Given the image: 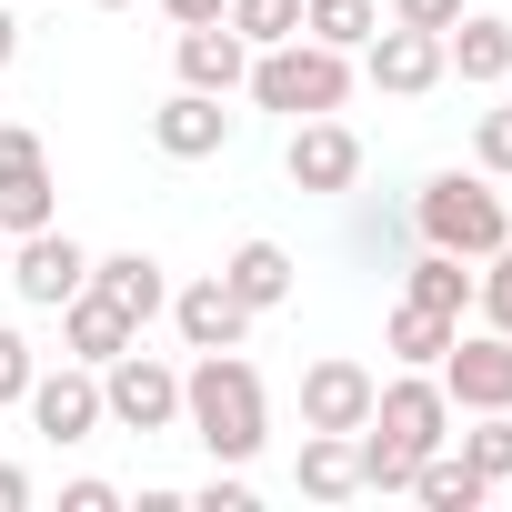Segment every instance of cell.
Listing matches in <instances>:
<instances>
[{
  "instance_id": "cell-1",
  "label": "cell",
  "mask_w": 512,
  "mask_h": 512,
  "mask_svg": "<svg viewBox=\"0 0 512 512\" xmlns=\"http://www.w3.org/2000/svg\"><path fill=\"white\" fill-rule=\"evenodd\" d=\"M181 432L211 452V462H251L272 442V392H262V372H251L241 352H201L191 372H181Z\"/></svg>"
},
{
  "instance_id": "cell-2",
  "label": "cell",
  "mask_w": 512,
  "mask_h": 512,
  "mask_svg": "<svg viewBox=\"0 0 512 512\" xmlns=\"http://www.w3.org/2000/svg\"><path fill=\"white\" fill-rule=\"evenodd\" d=\"M241 91L262 101V111H292V121L342 111V101H352V51L292 31V41H272V51H251V81H241Z\"/></svg>"
},
{
  "instance_id": "cell-3",
  "label": "cell",
  "mask_w": 512,
  "mask_h": 512,
  "mask_svg": "<svg viewBox=\"0 0 512 512\" xmlns=\"http://www.w3.org/2000/svg\"><path fill=\"white\" fill-rule=\"evenodd\" d=\"M412 231H422L432 251H462V262H482L492 241H512V211H502L492 171H432V181L412 191Z\"/></svg>"
},
{
  "instance_id": "cell-4",
  "label": "cell",
  "mask_w": 512,
  "mask_h": 512,
  "mask_svg": "<svg viewBox=\"0 0 512 512\" xmlns=\"http://www.w3.org/2000/svg\"><path fill=\"white\" fill-rule=\"evenodd\" d=\"M101 422H121V432H181V372L131 342L121 362H101Z\"/></svg>"
},
{
  "instance_id": "cell-5",
  "label": "cell",
  "mask_w": 512,
  "mask_h": 512,
  "mask_svg": "<svg viewBox=\"0 0 512 512\" xmlns=\"http://www.w3.org/2000/svg\"><path fill=\"white\" fill-rule=\"evenodd\" d=\"M432 382L452 392V412H512V332H452V352L432 362Z\"/></svg>"
},
{
  "instance_id": "cell-6",
  "label": "cell",
  "mask_w": 512,
  "mask_h": 512,
  "mask_svg": "<svg viewBox=\"0 0 512 512\" xmlns=\"http://www.w3.org/2000/svg\"><path fill=\"white\" fill-rule=\"evenodd\" d=\"M372 432H382V442H402V452L422 462V452H442V442H452V392H442L432 372H412V362H402V382H382V392H372Z\"/></svg>"
},
{
  "instance_id": "cell-7",
  "label": "cell",
  "mask_w": 512,
  "mask_h": 512,
  "mask_svg": "<svg viewBox=\"0 0 512 512\" xmlns=\"http://www.w3.org/2000/svg\"><path fill=\"white\" fill-rule=\"evenodd\" d=\"M91 282V251L61 231V221H41V231H21V251H11V292L31 302V312H61L71 292Z\"/></svg>"
},
{
  "instance_id": "cell-8",
  "label": "cell",
  "mask_w": 512,
  "mask_h": 512,
  "mask_svg": "<svg viewBox=\"0 0 512 512\" xmlns=\"http://www.w3.org/2000/svg\"><path fill=\"white\" fill-rule=\"evenodd\" d=\"M362 71H372V91H392V101H422V91L452 81V71H442V31H412V21H382V31L362 41Z\"/></svg>"
},
{
  "instance_id": "cell-9",
  "label": "cell",
  "mask_w": 512,
  "mask_h": 512,
  "mask_svg": "<svg viewBox=\"0 0 512 512\" xmlns=\"http://www.w3.org/2000/svg\"><path fill=\"white\" fill-rule=\"evenodd\" d=\"M21 402H31L41 442H61V452L101 432V372H91V362H61V372H31V392H21Z\"/></svg>"
},
{
  "instance_id": "cell-10",
  "label": "cell",
  "mask_w": 512,
  "mask_h": 512,
  "mask_svg": "<svg viewBox=\"0 0 512 512\" xmlns=\"http://www.w3.org/2000/svg\"><path fill=\"white\" fill-rule=\"evenodd\" d=\"M282 171H292V191H352V181H362V141H352V121H332V111L292 121Z\"/></svg>"
},
{
  "instance_id": "cell-11",
  "label": "cell",
  "mask_w": 512,
  "mask_h": 512,
  "mask_svg": "<svg viewBox=\"0 0 512 512\" xmlns=\"http://www.w3.org/2000/svg\"><path fill=\"white\" fill-rule=\"evenodd\" d=\"M171 332H181L191 352H241L251 312L231 302V282H221V272H201V282H171Z\"/></svg>"
},
{
  "instance_id": "cell-12",
  "label": "cell",
  "mask_w": 512,
  "mask_h": 512,
  "mask_svg": "<svg viewBox=\"0 0 512 512\" xmlns=\"http://www.w3.org/2000/svg\"><path fill=\"white\" fill-rule=\"evenodd\" d=\"M372 392H382V382H372L362 362H342V352L312 362V372H302V432H362V422H372Z\"/></svg>"
},
{
  "instance_id": "cell-13",
  "label": "cell",
  "mask_w": 512,
  "mask_h": 512,
  "mask_svg": "<svg viewBox=\"0 0 512 512\" xmlns=\"http://www.w3.org/2000/svg\"><path fill=\"white\" fill-rule=\"evenodd\" d=\"M151 141H161L171 161H211V151L231 141V111H221V91H191V81H181V91L151 111Z\"/></svg>"
},
{
  "instance_id": "cell-14",
  "label": "cell",
  "mask_w": 512,
  "mask_h": 512,
  "mask_svg": "<svg viewBox=\"0 0 512 512\" xmlns=\"http://www.w3.org/2000/svg\"><path fill=\"white\" fill-rule=\"evenodd\" d=\"M91 292L131 322H161L171 312V272L151 262V251H91Z\"/></svg>"
},
{
  "instance_id": "cell-15",
  "label": "cell",
  "mask_w": 512,
  "mask_h": 512,
  "mask_svg": "<svg viewBox=\"0 0 512 512\" xmlns=\"http://www.w3.org/2000/svg\"><path fill=\"white\" fill-rule=\"evenodd\" d=\"M131 342H141V322H131V312H111L91 282L61 302V352H71V362H91V372H101V362H121Z\"/></svg>"
},
{
  "instance_id": "cell-16",
  "label": "cell",
  "mask_w": 512,
  "mask_h": 512,
  "mask_svg": "<svg viewBox=\"0 0 512 512\" xmlns=\"http://www.w3.org/2000/svg\"><path fill=\"white\" fill-rule=\"evenodd\" d=\"M442 71H452V81H472V91L512 81V21H492V11H462V21L442 31Z\"/></svg>"
},
{
  "instance_id": "cell-17",
  "label": "cell",
  "mask_w": 512,
  "mask_h": 512,
  "mask_svg": "<svg viewBox=\"0 0 512 512\" xmlns=\"http://www.w3.org/2000/svg\"><path fill=\"white\" fill-rule=\"evenodd\" d=\"M181 81H191V91H221V101H231V91L251 81V41H241L231 21H191V31H181Z\"/></svg>"
},
{
  "instance_id": "cell-18",
  "label": "cell",
  "mask_w": 512,
  "mask_h": 512,
  "mask_svg": "<svg viewBox=\"0 0 512 512\" xmlns=\"http://www.w3.org/2000/svg\"><path fill=\"white\" fill-rule=\"evenodd\" d=\"M292 272H302V262H292L282 241H262V231H251L231 262H221V282H231V302H241V312H282V302H292Z\"/></svg>"
},
{
  "instance_id": "cell-19",
  "label": "cell",
  "mask_w": 512,
  "mask_h": 512,
  "mask_svg": "<svg viewBox=\"0 0 512 512\" xmlns=\"http://www.w3.org/2000/svg\"><path fill=\"white\" fill-rule=\"evenodd\" d=\"M292 482H302L312 502H352V492H362L352 432H302V462H292Z\"/></svg>"
},
{
  "instance_id": "cell-20",
  "label": "cell",
  "mask_w": 512,
  "mask_h": 512,
  "mask_svg": "<svg viewBox=\"0 0 512 512\" xmlns=\"http://www.w3.org/2000/svg\"><path fill=\"white\" fill-rule=\"evenodd\" d=\"M412 502H432V512H482V502H492V482L442 442V452H422V462H412Z\"/></svg>"
},
{
  "instance_id": "cell-21",
  "label": "cell",
  "mask_w": 512,
  "mask_h": 512,
  "mask_svg": "<svg viewBox=\"0 0 512 512\" xmlns=\"http://www.w3.org/2000/svg\"><path fill=\"white\" fill-rule=\"evenodd\" d=\"M402 302H432V312H452V322H462V312H472V262H462V251H432V241H422V251H412V272H402Z\"/></svg>"
},
{
  "instance_id": "cell-22",
  "label": "cell",
  "mask_w": 512,
  "mask_h": 512,
  "mask_svg": "<svg viewBox=\"0 0 512 512\" xmlns=\"http://www.w3.org/2000/svg\"><path fill=\"white\" fill-rule=\"evenodd\" d=\"M41 221H61V181H51V161H21V171H0V231H41Z\"/></svg>"
},
{
  "instance_id": "cell-23",
  "label": "cell",
  "mask_w": 512,
  "mask_h": 512,
  "mask_svg": "<svg viewBox=\"0 0 512 512\" xmlns=\"http://www.w3.org/2000/svg\"><path fill=\"white\" fill-rule=\"evenodd\" d=\"M452 332H462V322H452V312H432V302H402V312L382 322V342H392V362H412V372H432V362L452 352Z\"/></svg>"
},
{
  "instance_id": "cell-24",
  "label": "cell",
  "mask_w": 512,
  "mask_h": 512,
  "mask_svg": "<svg viewBox=\"0 0 512 512\" xmlns=\"http://www.w3.org/2000/svg\"><path fill=\"white\" fill-rule=\"evenodd\" d=\"M302 31L332 41V51H362L382 31V0H302Z\"/></svg>"
},
{
  "instance_id": "cell-25",
  "label": "cell",
  "mask_w": 512,
  "mask_h": 512,
  "mask_svg": "<svg viewBox=\"0 0 512 512\" xmlns=\"http://www.w3.org/2000/svg\"><path fill=\"white\" fill-rule=\"evenodd\" d=\"M221 21H231L251 51H272V41H292V31H302V0H231Z\"/></svg>"
},
{
  "instance_id": "cell-26",
  "label": "cell",
  "mask_w": 512,
  "mask_h": 512,
  "mask_svg": "<svg viewBox=\"0 0 512 512\" xmlns=\"http://www.w3.org/2000/svg\"><path fill=\"white\" fill-rule=\"evenodd\" d=\"M462 462H472L482 482H512V412H482V422L462 432Z\"/></svg>"
},
{
  "instance_id": "cell-27",
  "label": "cell",
  "mask_w": 512,
  "mask_h": 512,
  "mask_svg": "<svg viewBox=\"0 0 512 512\" xmlns=\"http://www.w3.org/2000/svg\"><path fill=\"white\" fill-rule=\"evenodd\" d=\"M472 302H482V322H492V332H512V241H492V251H482Z\"/></svg>"
},
{
  "instance_id": "cell-28",
  "label": "cell",
  "mask_w": 512,
  "mask_h": 512,
  "mask_svg": "<svg viewBox=\"0 0 512 512\" xmlns=\"http://www.w3.org/2000/svg\"><path fill=\"white\" fill-rule=\"evenodd\" d=\"M472 161H482V171H492V181H512V101H502V111H482V121H472Z\"/></svg>"
},
{
  "instance_id": "cell-29",
  "label": "cell",
  "mask_w": 512,
  "mask_h": 512,
  "mask_svg": "<svg viewBox=\"0 0 512 512\" xmlns=\"http://www.w3.org/2000/svg\"><path fill=\"white\" fill-rule=\"evenodd\" d=\"M31 372H41V352H31L11 322H0V402H21V392H31Z\"/></svg>"
},
{
  "instance_id": "cell-30",
  "label": "cell",
  "mask_w": 512,
  "mask_h": 512,
  "mask_svg": "<svg viewBox=\"0 0 512 512\" xmlns=\"http://www.w3.org/2000/svg\"><path fill=\"white\" fill-rule=\"evenodd\" d=\"M201 512H251V482H241V462H211V482H201Z\"/></svg>"
},
{
  "instance_id": "cell-31",
  "label": "cell",
  "mask_w": 512,
  "mask_h": 512,
  "mask_svg": "<svg viewBox=\"0 0 512 512\" xmlns=\"http://www.w3.org/2000/svg\"><path fill=\"white\" fill-rule=\"evenodd\" d=\"M472 11V0H392V21H412V31H452Z\"/></svg>"
},
{
  "instance_id": "cell-32",
  "label": "cell",
  "mask_w": 512,
  "mask_h": 512,
  "mask_svg": "<svg viewBox=\"0 0 512 512\" xmlns=\"http://www.w3.org/2000/svg\"><path fill=\"white\" fill-rule=\"evenodd\" d=\"M61 512H121V492L101 472H81V482H61Z\"/></svg>"
},
{
  "instance_id": "cell-33",
  "label": "cell",
  "mask_w": 512,
  "mask_h": 512,
  "mask_svg": "<svg viewBox=\"0 0 512 512\" xmlns=\"http://www.w3.org/2000/svg\"><path fill=\"white\" fill-rule=\"evenodd\" d=\"M161 11H171V21L191 31V21H221V11H231V0H161Z\"/></svg>"
},
{
  "instance_id": "cell-34",
  "label": "cell",
  "mask_w": 512,
  "mask_h": 512,
  "mask_svg": "<svg viewBox=\"0 0 512 512\" xmlns=\"http://www.w3.org/2000/svg\"><path fill=\"white\" fill-rule=\"evenodd\" d=\"M21 502H31V472H21V462H0V512H21Z\"/></svg>"
},
{
  "instance_id": "cell-35",
  "label": "cell",
  "mask_w": 512,
  "mask_h": 512,
  "mask_svg": "<svg viewBox=\"0 0 512 512\" xmlns=\"http://www.w3.org/2000/svg\"><path fill=\"white\" fill-rule=\"evenodd\" d=\"M11 61H21V21H11V11H0V71H11Z\"/></svg>"
},
{
  "instance_id": "cell-36",
  "label": "cell",
  "mask_w": 512,
  "mask_h": 512,
  "mask_svg": "<svg viewBox=\"0 0 512 512\" xmlns=\"http://www.w3.org/2000/svg\"><path fill=\"white\" fill-rule=\"evenodd\" d=\"M101 11H131V0H101Z\"/></svg>"
},
{
  "instance_id": "cell-37",
  "label": "cell",
  "mask_w": 512,
  "mask_h": 512,
  "mask_svg": "<svg viewBox=\"0 0 512 512\" xmlns=\"http://www.w3.org/2000/svg\"><path fill=\"white\" fill-rule=\"evenodd\" d=\"M0 241H11V231H0Z\"/></svg>"
}]
</instances>
